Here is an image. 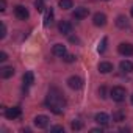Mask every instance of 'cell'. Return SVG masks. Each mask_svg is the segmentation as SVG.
<instances>
[{"label": "cell", "mask_w": 133, "mask_h": 133, "mask_svg": "<svg viewBox=\"0 0 133 133\" xmlns=\"http://www.w3.org/2000/svg\"><path fill=\"white\" fill-rule=\"evenodd\" d=\"M64 97L63 94L56 89V88H52L50 92L47 94L45 97V105L49 107V110L55 114H61L63 113V107H64Z\"/></svg>", "instance_id": "obj_1"}, {"label": "cell", "mask_w": 133, "mask_h": 133, "mask_svg": "<svg viewBox=\"0 0 133 133\" xmlns=\"http://www.w3.org/2000/svg\"><path fill=\"white\" fill-rule=\"evenodd\" d=\"M125 96H127V91H125V88H122V86H114V88L110 91V97H111L114 102H124V100H125Z\"/></svg>", "instance_id": "obj_2"}, {"label": "cell", "mask_w": 133, "mask_h": 133, "mask_svg": "<svg viewBox=\"0 0 133 133\" xmlns=\"http://www.w3.org/2000/svg\"><path fill=\"white\" fill-rule=\"evenodd\" d=\"M14 14H16V17L21 19V21H27V19L30 17V13H28V10H27L24 5L14 6Z\"/></svg>", "instance_id": "obj_3"}, {"label": "cell", "mask_w": 133, "mask_h": 133, "mask_svg": "<svg viewBox=\"0 0 133 133\" xmlns=\"http://www.w3.org/2000/svg\"><path fill=\"white\" fill-rule=\"evenodd\" d=\"M117 50H119L121 55L130 56V55H133V44H130V42H121L117 45Z\"/></svg>", "instance_id": "obj_4"}, {"label": "cell", "mask_w": 133, "mask_h": 133, "mask_svg": "<svg viewBox=\"0 0 133 133\" xmlns=\"http://www.w3.org/2000/svg\"><path fill=\"white\" fill-rule=\"evenodd\" d=\"M94 121H96L99 125L107 127V125L110 124V116H108L107 113H97V114H96V117H94Z\"/></svg>", "instance_id": "obj_5"}, {"label": "cell", "mask_w": 133, "mask_h": 133, "mask_svg": "<svg viewBox=\"0 0 133 133\" xmlns=\"http://www.w3.org/2000/svg\"><path fill=\"white\" fill-rule=\"evenodd\" d=\"M58 30H59V33H63V35H69V33H72V24L68 22V21H61V22L58 24Z\"/></svg>", "instance_id": "obj_6"}, {"label": "cell", "mask_w": 133, "mask_h": 133, "mask_svg": "<svg viewBox=\"0 0 133 133\" xmlns=\"http://www.w3.org/2000/svg\"><path fill=\"white\" fill-rule=\"evenodd\" d=\"M68 85H69V88H72V89H82V88H83V80H82L80 77H71V78L68 80Z\"/></svg>", "instance_id": "obj_7"}, {"label": "cell", "mask_w": 133, "mask_h": 133, "mask_svg": "<svg viewBox=\"0 0 133 133\" xmlns=\"http://www.w3.org/2000/svg\"><path fill=\"white\" fill-rule=\"evenodd\" d=\"M35 125H36L38 128H45V127L49 125V117L44 116V114L36 116V117H35Z\"/></svg>", "instance_id": "obj_8"}, {"label": "cell", "mask_w": 133, "mask_h": 133, "mask_svg": "<svg viewBox=\"0 0 133 133\" xmlns=\"http://www.w3.org/2000/svg\"><path fill=\"white\" fill-rule=\"evenodd\" d=\"M92 21H94V25L96 27H103L107 24V16L103 13H96L94 17H92Z\"/></svg>", "instance_id": "obj_9"}, {"label": "cell", "mask_w": 133, "mask_h": 133, "mask_svg": "<svg viewBox=\"0 0 133 133\" xmlns=\"http://www.w3.org/2000/svg\"><path fill=\"white\" fill-rule=\"evenodd\" d=\"M119 68H121V71L124 74H130V72H133V63L128 61V59H124V61H121Z\"/></svg>", "instance_id": "obj_10"}, {"label": "cell", "mask_w": 133, "mask_h": 133, "mask_svg": "<svg viewBox=\"0 0 133 133\" xmlns=\"http://www.w3.org/2000/svg\"><path fill=\"white\" fill-rule=\"evenodd\" d=\"M88 14H89V10L85 8V6L75 8V11H74V17L75 19H85V17H88Z\"/></svg>", "instance_id": "obj_11"}, {"label": "cell", "mask_w": 133, "mask_h": 133, "mask_svg": "<svg viewBox=\"0 0 133 133\" xmlns=\"http://www.w3.org/2000/svg\"><path fill=\"white\" fill-rule=\"evenodd\" d=\"M5 116H6L8 119H16V117H19V116H21V108H19V107L8 108V110L5 111Z\"/></svg>", "instance_id": "obj_12"}, {"label": "cell", "mask_w": 133, "mask_h": 133, "mask_svg": "<svg viewBox=\"0 0 133 133\" xmlns=\"http://www.w3.org/2000/svg\"><path fill=\"white\" fill-rule=\"evenodd\" d=\"M52 52H53V55L61 56V58H63L66 53H68V50H66V45H63V44H55L53 49H52Z\"/></svg>", "instance_id": "obj_13"}, {"label": "cell", "mask_w": 133, "mask_h": 133, "mask_svg": "<svg viewBox=\"0 0 133 133\" xmlns=\"http://www.w3.org/2000/svg\"><path fill=\"white\" fill-rule=\"evenodd\" d=\"M111 71H113V64H111V63L102 61V63L99 64V72H100V74H108V72H111Z\"/></svg>", "instance_id": "obj_14"}, {"label": "cell", "mask_w": 133, "mask_h": 133, "mask_svg": "<svg viewBox=\"0 0 133 133\" xmlns=\"http://www.w3.org/2000/svg\"><path fill=\"white\" fill-rule=\"evenodd\" d=\"M14 75V69L11 68V66H5V68L0 69V77L2 78H10Z\"/></svg>", "instance_id": "obj_15"}, {"label": "cell", "mask_w": 133, "mask_h": 133, "mask_svg": "<svg viewBox=\"0 0 133 133\" xmlns=\"http://www.w3.org/2000/svg\"><path fill=\"white\" fill-rule=\"evenodd\" d=\"M22 80H24V86H27V88H28V86H31V85L35 83V75H33V72H30V71H28V72H25Z\"/></svg>", "instance_id": "obj_16"}, {"label": "cell", "mask_w": 133, "mask_h": 133, "mask_svg": "<svg viewBox=\"0 0 133 133\" xmlns=\"http://www.w3.org/2000/svg\"><path fill=\"white\" fill-rule=\"evenodd\" d=\"M113 121H114V122H122V121H125V111H122V110L114 111V113H113Z\"/></svg>", "instance_id": "obj_17"}, {"label": "cell", "mask_w": 133, "mask_h": 133, "mask_svg": "<svg viewBox=\"0 0 133 133\" xmlns=\"http://www.w3.org/2000/svg\"><path fill=\"white\" fill-rule=\"evenodd\" d=\"M52 22H53V10L50 8V10L47 11L45 17H44V27H49V25H52Z\"/></svg>", "instance_id": "obj_18"}, {"label": "cell", "mask_w": 133, "mask_h": 133, "mask_svg": "<svg viewBox=\"0 0 133 133\" xmlns=\"http://www.w3.org/2000/svg\"><path fill=\"white\" fill-rule=\"evenodd\" d=\"M116 25H117L119 28H125V27H128V19H127L125 16H119V17L116 19Z\"/></svg>", "instance_id": "obj_19"}, {"label": "cell", "mask_w": 133, "mask_h": 133, "mask_svg": "<svg viewBox=\"0 0 133 133\" xmlns=\"http://www.w3.org/2000/svg\"><path fill=\"white\" fill-rule=\"evenodd\" d=\"M58 5H59V8H61V10H71V8L74 6L72 0H59Z\"/></svg>", "instance_id": "obj_20"}, {"label": "cell", "mask_w": 133, "mask_h": 133, "mask_svg": "<svg viewBox=\"0 0 133 133\" xmlns=\"http://www.w3.org/2000/svg\"><path fill=\"white\" fill-rule=\"evenodd\" d=\"M107 42H108V39H107V38H102V41H100V44H99V47H97V52H99V53H103V52L107 50Z\"/></svg>", "instance_id": "obj_21"}, {"label": "cell", "mask_w": 133, "mask_h": 133, "mask_svg": "<svg viewBox=\"0 0 133 133\" xmlns=\"http://www.w3.org/2000/svg\"><path fill=\"white\" fill-rule=\"evenodd\" d=\"M71 128H72V130H82V128H83V124H82L80 121H74V122L71 124Z\"/></svg>", "instance_id": "obj_22"}, {"label": "cell", "mask_w": 133, "mask_h": 133, "mask_svg": "<svg viewBox=\"0 0 133 133\" xmlns=\"http://www.w3.org/2000/svg\"><path fill=\"white\" fill-rule=\"evenodd\" d=\"M63 59H64L66 63H74V61H75V55H71V53H66V55L63 56Z\"/></svg>", "instance_id": "obj_23"}, {"label": "cell", "mask_w": 133, "mask_h": 133, "mask_svg": "<svg viewBox=\"0 0 133 133\" xmlns=\"http://www.w3.org/2000/svg\"><path fill=\"white\" fill-rule=\"evenodd\" d=\"M35 6L38 11H44V0H36L35 2Z\"/></svg>", "instance_id": "obj_24"}, {"label": "cell", "mask_w": 133, "mask_h": 133, "mask_svg": "<svg viewBox=\"0 0 133 133\" xmlns=\"http://www.w3.org/2000/svg\"><path fill=\"white\" fill-rule=\"evenodd\" d=\"M6 36V27H5V24H2V25H0V38H5Z\"/></svg>", "instance_id": "obj_25"}, {"label": "cell", "mask_w": 133, "mask_h": 133, "mask_svg": "<svg viewBox=\"0 0 133 133\" xmlns=\"http://www.w3.org/2000/svg\"><path fill=\"white\" fill-rule=\"evenodd\" d=\"M99 94H100V97H102V99H105V97H107V96H105V94H107V88H105V86H102V88L99 89Z\"/></svg>", "instance_id": "obj_26"}, {"label": "cell", "mask_w": 133, "mask_h": 133, "mask_svg": "<svg viewBox=\"0 0 133 133\" xmlns=\"http://www.w3.org/2000/svg\"><path fill=\"white\" fill-rule=\"evenodd\" d=\"M50 131H64V128H63V125H55L50 128Z\"/></svg>", "instance_id": "obj_27"}, {"label": "cell", "mask_w": 133, "mask_h": 133, "mask_svg": "<svg viewBox=\"0 0 133 133\" xmlns=\"http://www.w3.org/2000/svg\"><path fill=\"white\" fill-rule=\"evenodd\" d=\"M6 10V0H0V11Z\"/></svg>", "instance_id": "obj_28"}, {"label": "cell", "mask_w": 133, "mask_h": 133, "mask_svg": "<svg viewBox=\"0 0 133 133\" xmlns=\"http://www.w3.org/2000/svg\"><path fill=\"white\" fill-rule=\"evenodd\" d=\"M8 58H6V53L5 52H2V53H0V61H6Z\"/></svg>", "instance_id": "obj_29"}, {"label": "cell", "mask_w": 133, "mask_h": 133, "mask_svg": "<svg viewBox=\"0 0 133 133\" xmlns=\"http://www.w3.org/2000/svg\"><path fill=\"white\" fill-rule=\"evenodd\" d=\"M91 131H92V133H99V131H100V133H102V125H100V127H99V128H92V130H91Z\"/></svg>", "instance_id": "obj_30"}, {"label": "cell", "mask_w": 133, "mask_h": 133, "mask_svg": "<svg viewBox=\"0 0 133 133\" xmlns=\"http://www.w3.org/2000/svg\"><path fill=\"white\" fill-rule=\"evenodd\" d=\"M130 14H131V17H133V8H131V11H130Z\"/></svg>", "instance_id": "obj_31"}, {"label": "cell", "mask_w": 133, "mask_h": 133, "mask_svg": "<svg viewBox=\"0 0 133 133\" xmlns=\"http://www.w3.org/2000/svg\"><path fill=\"white\" fill-rule=\"evenodd\" d=\"M131 103H133V94H131Z\"/></svg>", "instance_id": "obj_32"}]
</instances>
